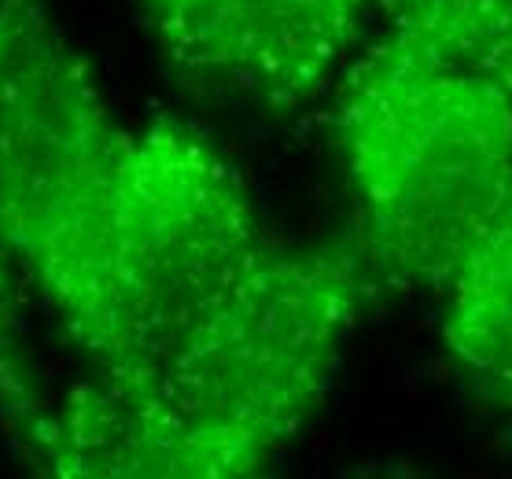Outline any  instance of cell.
<instances>
[{
    "mask_svg": "<svg viewBox=\"0 0 512 479\" xmlns=\"http://www.w3.org/2000/svg\"><path fill=\"white\" fill-rule=\"evenodd\" d=\"M365 292L358 258L262 251L148 380L93 373L26 435L70 479L251 476L321 409Z\"/></svg>",
    "mask_w": 512,
    "mask_h": 479,
    "instance_id": "6da1fadb",
    "label": "cell"
},
{
    "mask_svg": "<svg viewBox=\"0 0 512 479\" xmlns=\"http://www.w3.org/2000/svg\"><path fill=\"white\" fill-rule=\"evenodd\" d=\"M262 251L233 166L185 126L155 122L122 137L30 284L96 373L148 380Z\"/></svg>",
    "mask_w": 512,
    "mask_h": 479,
    "instance_id": "7a4b0ae2",
    "label": "cell"
},
{
    "mask_svg": "<svg viewBox=\"0 0 512 479\" xmlns=\"http://www.w3.org/2000/svg\"><path fill=\"white\" fill-rule=\"evenodd\" d=\"M336 137L365 262L443 292L512 181V100L391 30L343 78Z\"/></svg>",
    "mask_w": 512,
    "mask_h": 479,
    "instance_id": "3957f363",
    "label": "cell"
},
{
    "mask_svg": "<svg viewBox=\"0 0 512 479\" xmlns=\"http://www.w3.org/2000/svg\"><path fill=\"white\" fill-rule=\"evenodd\" d=\"M122 137L45 0H0V395L8 413L26 406L12 362L19 288L93 196Z\"/></svg>",
    "mask_w": 512,
    "mask_h": 479,
    "instance_id": "277c9868",
    "label": "cell"
},
{
    "mask_svg": "<svg viewBox=\"0 0 512 479\" xmlns=\"http://www.w3.org/2000/svg\"><path fill=\"white\" fill-rule=\"evenodd\" d=\"M166 71L199 93L295 107L361 34L365 0H140Z\"/></svg>",
    "mask_w": 512,
    "mask_h": 479,
    "instance_id": "5b68a950",
    "label": "cell"
},
{
    "mask_svg": "<svg viewBox=\"0 0 512 479\" xmlns=\"http://www.w3.org/2000/svg\"><path fill=\"white\" fill-rule=\"evenodd\" d=\"M443 292L450 354L501 402H512V181Z\"/></svg>",
    "mask_w": 512,
    "mask_h": 479,
    "instance_id": "8992f818",
    "label": "cell"
},
{
    "mask_svg": "<svg viewBox=\"0 0 512 479\" xmlns=\"http://www.w3.org/2000/svg\"><path fill=\"white\" fill-rule=\"evenodd\" d=\"M391 30L483 74L512 100V0H395Z\"/></svg>",
    "mask_w": 512,
    "mask_h": 479,
    "instance_id": "52a82bcc",
    "label": "cell"
}]
</instances>
